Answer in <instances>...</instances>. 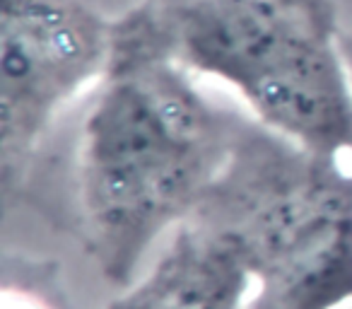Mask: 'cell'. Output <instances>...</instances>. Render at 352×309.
<instances>
[{
	"label": "cell",
	"mask_w": 352,
	"mask_h": 309,
	"mask_svg": "<svg viewBox=\"0 0 352 309\" xmlns=\"http://www.w3.org/2000/svg\"><path fill=\"white\" fill-rule=\"evenodd\" d=\"M113 49L217 80L270 133L352 160V80L338 25L283 0H140L116 20Z\"/></svg>",
	"instance_id": "obj_2"
},
{
	"label": "cell",
	"mask_w": 352,
	"mask_h": 309,
	"mask_svg": "<svg viewBox=\"0 0 352 309\" xmlns=\"http://www.w3.org/2000/svg\"><path fill=\"white\" fill-rule=\"evenodd\" d=\"M82 118L78 206L104 280L128 285L142 261L193 220L234 158L244 118L203 94L179 65L113 49Z\"/></svg>",
	"instance_id": "obj_1"
},
{
	"label": "cell",
	"mask_w": 352,
	"mask_h": 309,
	"mask_svg": "<svg viewBox=\"0 0 352 309\" xmlns=\"http://www.w3.org/2000/svg\"><path fill=\"white\" fill-rule=\"evenodd\" d=\"M193 220L234 242L249 275L246 309H352V160L244 121Z\"/></svg>",
	"instance_id": "obj_3"
},
{
	"label": "cell",
	"mask_w": 352,
	"mask_h": 309,
	"mask_svg": "<svg viewBox=\"0 0 352 309\" xmlns=\"http://www.w3.org/2000/svg\"><path fill=\"white\" fill-rule=\"evenodd\" d=\"M249 290L234 242L191 220L169 237L150 268L118 288L107 309H246Z\"/></svg>",
	"instance_id": "obj_5"
},
{
	"label": "cell",
	"mask_w": 352,
	"mask_h": 309,
	"mask_svg": "<svg viewBox=\"0 0 352 309\" xmlns=\"http://www.w3.org/2000/svg\"><path fill=\"white\" fill-rule=\"evenodd\" d=\"M283 3L299 8V10H304V12H309V15L318 17V20L328 22V25H338L333 0H283Z\"/></svg>",
	"instance_id": "obj_6"
},
{
	"label": "cell",
	"mask_w": 352,
	"mask_h": 309,
	"mask_svg": "<svg viewBox=\"0 0 352 309\" xmlns=\"http://www.w3.org/2000/svg\"><path fill=\"white\" fill-rule=\"evenodd\" d=\"M116 20L87 0H0V179L30 177L56 116L97 87L113 58Z\"/></svg>",
	"instance_id": "obj_4"
},
{
	"label": "cell",
	"mask_w": 352,
	"mask_h": 309,
	"mask_svg": "<svg viewBox=\"0 0 352 309\" xmlns=\"http://www.w3.org/2000/svg\"><path fill=\"white\" fill-rule=\"evenodd\" d=\"M338 44H340L342 61H345L347 73H350V80H352V27L350 30H340V27H338Z\"/></svg>",
	"instance_id": "obj_7"
}]
</instances>
